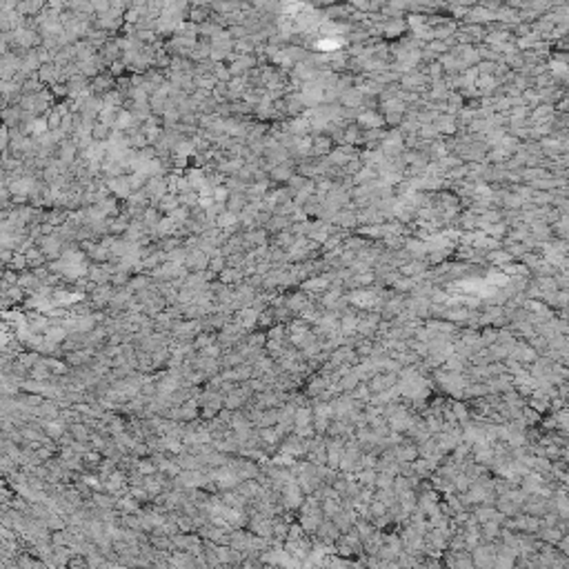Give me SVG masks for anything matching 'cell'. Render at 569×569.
I'll return each mask as SVG.
<instances>
[{
	"instance_id": "obj_1",
	"label": "cell",
	"mask_w": 569,
	"mask_h": 569,
	"mask_svg": "<svg viewBox=\"0 0 569 569\" xmlns=\"http://www.w3.org/2000/svg\"><path fill=\"white\" fill-rule=\"evenodd\" d=\"M280 492H282V505H284V509H292V511H296L300 505H303L305 494H303V489L298 487L296 478H294L292 483L284 485V487L280 489Z\"/></svg>"
},
{
	"instance_id": "obj_2",
	"label": "cell",
	"mask_w": 569,
	"mask_h": 569,
	"mask_svg": "<svg viewBox=\"0 0 569 569\" xmlns=\"http://www.w3.org/2000/svg\"><path fill=\"white\" fill-rule=\"evenodd\" d=\"M471 560H473V567H489V565H494V547L492 545H476V547H473L471 551Z\"/></svg>"
},
{
	"instance_id": "obj_3",
	"label": "cell",
	"mask_w": 569,
	"mask_h": 569,
	"mask_svg": "<svg viewBox=\"0 0 569 569\" xmlns=\"http://www.w3.org/2000/svg\"><path fill=\"white\" fill-rule=\"evenodd\" d=\"M334 278L331 276H311V278H305L303 282H300V289H303L305 294H322L327 289V284L331 282Z\"/></svg>"
},
{
	"instance_id": "obj_4",
	"label": "cell",
	"mask_w": 569,
	"mask_h": 569,
	"mask_svg": "<svg viewBox=\"0 0 569 569\" xmlns=\"http://www.w3.org/2000/svg\"><path fill=\"white\" fill-rule=\"evenodd\" d=\"M425 267H427V260H422V258H409V260H405V263L398 267V274H400V276H407V278H416V276L425 274Z\"/></svg>"
},
{
	"instance_id": "obj_5",
	"label": "cell",
	"mask_w": 569,
	"mask_h": 569,
	"mask_svg": "<svg viewBox=\"0 0 569 569\" xmlns=\"http://www.w3.org/2000/svg\"><path fill=\"white\" fill-rule=\"evenodd\" d=\"M351 349H354V354L358 360L371 358L373 356V338H365V336L356 338V343H351Z\"/></svg>"
},
{
	"instance_id": "obj_6",
	"label": "cell",
	"mask_w": 569,
	"mask_h": 569,
	"mask_svg": "<svg viewBox=\"0 0 569 569\" xmlns=\"http://www.w3.org/2000/svg\"><path fill=\"white\" fill-rule=\"evenodd\" d=\"M394 456H396V460L398 462H411V460H416L418 458V449H416V445H409V443H400V445H396L394 447Z\"/></svg>"
},
{
	"instance_id": "obj_7",
	"label": "cell",
	"mask_w": 569,
	"mask_h": 569,
	"mask_svg": "<svg viewBox=\"0 0 569 569\" xmlns=\"http://www.w3.org/2000/svg\"><path fill=\"white\" fill-rule=\"evenodd\" d=\"M320 520H322V511H316V514H300L298 525L303 527L305 534H309V536H311V534L318 529V525H320Z\"/></svg>"
},
{
	"instance_id": "obj_8",
	"label": "cell",
	"mask_w": 569,
	"mask_h": 569,
	"mask_svg": "<svg viewBox=\"0 0 569 569\" xmlns=\"http://www.w3.org/2000/svg\"><path fill=\"white\" fill-rule=\"evenodd\" d=\"M358 125L365 127V129H378L381 125H385V118L378 114H373V111H367V114H362L358 118Z\"/></svg>"
},
{
	"instance_id": "obj_9",
	"label": "cell",
	"mask_w": 569,
	"mask_h": 569,
	"mask_svg": "<svg viewBox=\"0 0 569 569\" xmlns=\"http://www.w3.org/2000/svg\"><path fill=\"white\" fill-rule=\"evenodd\" d=\"M327 385H329V376H327V373H322V376H314V378H311V383L307 385V396L316 398L318 392H322Z\"/></svg>"
},
{
	"instance_id": "obj_10",
	"label": "cell",
	"mask_w": 569,
	"mask_h": 569,
	"mask_svg": "<svg viewBox=\"0 0 569 569\" xmlns=\"http://www.w3.org/2000/svg\"><path fill=\"white\" fill-rule=\"evenodd\" d=\"M487 260H489L492 265L503 267V265H507V263H511V260H514V256L507 252V249H492V252L487 254Z\"/></svg>"
},
{
	"instance_id": "obj_11",
	"label": "cell",
	"mask_w": 569,
	"mask_h": 569,
	"mask_svg": "<svg viewBox=\"0 0 569 569\" xmlns=\"http://www.w3.org/2000/svg\"><path fill=\"white\" fill-rule=\"evenodd\" d=\"M469 311L467 309H462V307H458V309H449V311H445V318H447L449 322H454V325H465L467 320H469Z\"/></svg>"
},
{
	"instance_id": "obj_12",
	"label": "cell",
	"mask_w": 569,
	"mask_h": 569,
	"mask_svg": "<svg viewBox=\"0 0 569 569\" xmlns=\"http://www.w3.org/2000/svg\"><path fill=\"white\" fill-rule=\"evenodd\" d=\"M358 383H360V381H358V376H356V371H354V369H351L349 373L345 371L343 376L338 378V387H340V392H351V389H354Z\"/></svg>"
},
{
	"instance_id": "obj_13",
	"label": "cell",
	"mask_w": 569,
	"mask_h": 569,
	"mask_svg": "<svg viewBox=\"0 0 569 569\" xmlns=\"http://www.w3.org/2000/svg\"><path fill=\"white\" fill-rule=\"evenodd\" d=\"M334 149V143H331V138H327V136H318V138H314V143H311V152L314 154H327V152H331Z\"/></svg>"
},
{
	"instance_id": "obj_14",
	"label": "cell",
	"mask_w": 569,
	"mask_h": 569,
	"mask_svg": "<svg viewBox=\"0 0 569 569\" xmlns=\"http://www.w3.org/2000/svg\"><path fill=\"white\" fill-rule=\"evenodd\" d=\"M245 205H247V198H245L243 194H231L229 200H227V211H231V214H241V211L245 209Z\"/></svg>"
},
{
	"instance_id": "obj_15",
	"label": "cell",
	"mask_w": 569,
	"mask_h": 569,
	"mask_svg": "<svg viewBox=\"0 0 569 569\" xmlns=\"http://www.w3.org/2000/svg\"><path fill=\"white\" fill-rule=\"evenodd\" d=\"M109 133H111L109 122H96V125L91 127V138H93L96 143H100V140H107Z\"/></svg>"
},
{
	"instance_id": "obj_16",
	"label": "cell",
	"mask_w": 569,
	"mask_h": 569,
	"mask_svg": "<svg viewBox=\"0 0 569 569\" xmlns=\"http://www.w3.org/2000/svg\"><path fill=\"white\" fill-rule=\"evenodd\" d=\"M436 131H445V133H454L456 131V120L451 116H438L436 118Z\"/></svg>"
},
{
	"instance_id": "obj_17",
	"label": "cell",
	"mask_w": 569,
	"mask_h": 569,
	"mask_svg": "<svg viewBox=\"0 0 569 569\" xmlns=\"http://www.w3.org/2000/svg\"><path fill=\"white\" fill-rule=\"evenodd\" d=\"M271 178H274V180H289V178L294 176V169L292 167H284V163H280V165H276V167H271Z\"/></svg>"
},
{
	"instance_id": "obj_18",
	"label": "cell",
	"mask_w": 569,
	"mask_h": 569,
	"mask_svg": "<svg viewBox=\"0 0 569 569\" xmlns=\"http://www.w3.org/2000/svg\"><path fill=\"white\" fill-rule=\"evenodd\" d=\"M360 89H349V91H345L343 96H340V103L345 105V107H356V105H360Z\"/></svg>"
},
{
	"instance_id": "obj_19",
	"label": "cell",
	"mask_w": 569,
	"mask_h": 569,
	"mask_svg": "<svg viewBox=\"0 0 569 569\" xmlns=\"http://www.w3.org/2000/svg\"><path fill=\"white\" fill-rule=\"evenodd\" d=\"M207 263H209V260H207V256H205V254H200V252L192 254V256H189V258H187V265L192 267V269H205V267H207Z\"/></svg>"
},
{
	"instance_id": "obj_20",
	"label": "cell",
	"mask_w": 569,
	"mask_h": 569,
	"mask_svg": "<svg viewBox=\"0 0 569 569\" xmlns=\"http://www.w3.org/2000/svg\"><path fill=\"white\" fill-rule=\"evenodd\" d=\"M258 322L260 327H274L276 325V314H274V307H271V309H267V311H260L258 314Z\"/></svg>"
},
{
	"instance_id": "obj_21",
	"label": "cell",
	"mask_w": 569,
	"mask_h": 569,
	"mask_svg": "<svg viewBox=\"0 0 569 569\" xmlns=\"http://www.w3.org/2000/svg\"><path fill=\"white\" fill-rule=\"evenodd\" d=\"M551 114H554V109H551L549 105H538V107L534 109L532 118L534 120H543V118H551Z\"/></svg>"
},
{
	"instance_id": "obj_22",
	"label": "cell",
	"mask_w": 569,
	"mask_h": 569,
	"mask_svg": "<svg viewBox=\"0 0 569 569\" xmlns=\"http://www.w3.org/2000/svg\"><path fill=\"white\" fill-rule=\"evenodd\" d=\"M292 243H294V233H289V231H280V233L276 236V245H278L280 249H287Z\"/></svg>"
},
{
	"instance_id": "obj_23",
	"label": "cell",
	"mask_w": 569,
	"mask_h": 569,
	"mask_svg": "<svg viewBox=\"0 0 569 569\" xmlns=\"http://www.w3.org/2000/svg\"><path fill=\"white\" fill-rule=\"evenodd\" d=\"M245 403V396L243 394H231L229 398H227V409H238Z\"/></svg>"
},
{
	"instance_id": "obj_24",
	"label": "cell",
	"mask_w": 569,
	"mask_h": 569,
	"mask_svg": "<svg viewBox=\"0 0 569 569\" xmlns=\"http://www.w3.org/2000/svg\"><path fill=\"white\" fill-rule=\"evenodd\" d=\"M207 265H209L211 271H222V269H225V258H222V256H218L216 260H209Z\"/></svg>"
},
{
	"instance_id": "obj_25",
	"label": "cell",
	"mask_w": 569,
	"mask_h": 569,
	"mask_svg": "<svg viewBox=\"0 0 569 569\" xmlns=\"http://www.w3.org/2000/svg\"><path fill=\"white\" fill-rule=\"evenodd\" d=\"M71 432H74V436H76V438H80V440H85V438L89 436V434L85 432V427H82V425H74V427H71Z\"/></svg>"
},
{
	"instance_id": "obj_26",
	"label": "cell",
	"mask_w": 569,
	"mask_h": 569,
	"mask_svg": "<svg viewBox=\"0 0 569 569\" xmlns=\"http://www.w3.org/2000/svg\"><path fill=\"white\" fill-rule=\"evenodd\" d=\"M205 14H207V9H200V7H198V9H194V11H192V18L200 22V20H205V18H203Z\"/></svg>"
}]
</instances>
